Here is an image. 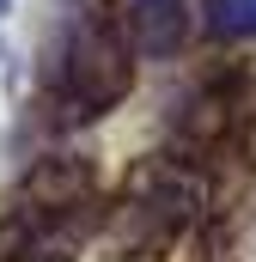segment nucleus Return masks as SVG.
Segmentation results:
<instances>
[{
  "mask_svg": "<svg viewBox=\"0 0 256 262\" xmlns=\"http://www.w3.org/2000/svg\"><path fill=\"white\" fill-rule=\"evenodd\" d=\"M116 25H122L128 49H134V55H146V61L177 55V49H183V37H189V12H183V0H122Z\"/></svg>",
  "mask_w": 256,
  "mask_h": 262,
  "instance_id": "3",
  "label": "nucleus"
},
{
  "mask_svg": "<svg viewBox=\"0 0 256 262\" xmlns=\"http://www.w3.org/2000/svg\"><path fill=\"white\" fill-rule=\"evenodd\" d=\"M128 79H134V49H128L122 25H116V18H98V12H79L61 31L55 73H49L61 116L67 122L104 116L110 104H122Z\"/></svg>",
  "mask_w": 256,
  "mask_h": 262,
  "instance_id": "1",
  "label": "nucleus"
},
{
  "mask_svg": "<svg viewBox=\"0 0 256 262\" xmlns=\"http://www.w3.org/2000/svg\"><path fill=\"white\" fill-rule=\"evenodd\" d=\"M201 18L214 37H250L256 31V0H201Z\"/></svg>",
  "mask_w": 256,
  "mask_h": 262,
  "instance_id": "4",
  "label": "nucleus"
},
{
  "mask_svg": "<svg viewBox=\"0 0 256 262\" xmlns=\"http://www.w3.org/2000/svg\"><path fill=\"white\" fill-rule=\"evenodd\" d=\"M92 232H98V195H86V201L18 195L12 226H6V262H79Z\"/></svg>",
  "mask_w": 256,
  "mask_h": 262,
  "instance_id": "2",
  "label": "nucleus"
}]
</instances>
